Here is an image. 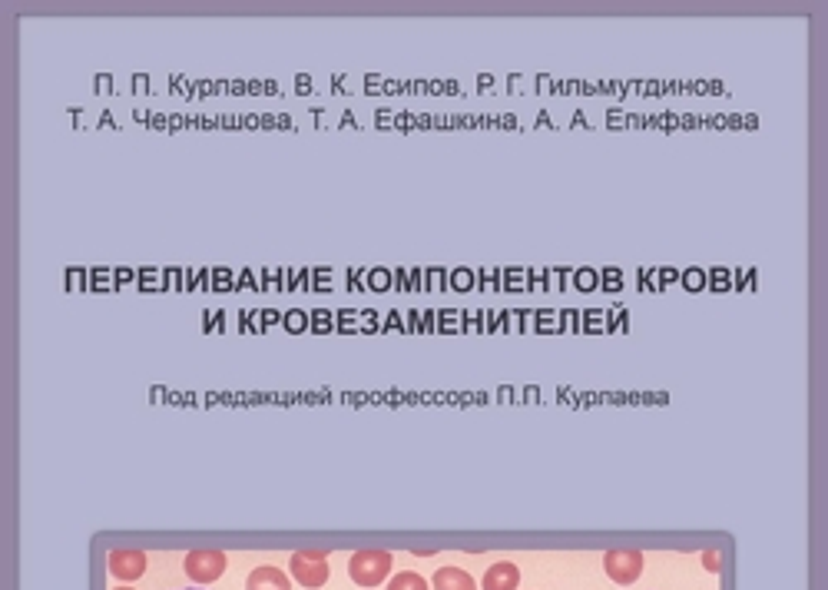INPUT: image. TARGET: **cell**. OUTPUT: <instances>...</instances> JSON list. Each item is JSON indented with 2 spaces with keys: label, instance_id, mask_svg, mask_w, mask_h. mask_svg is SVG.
<instances>
[{
  "label": "cell",
  "instance_id": "obj_1",
  "mask_svg": "<svg viewBox=\"0 0 828 590\" xmlns=\"http://www.w3.org/2000/svg\"><path fill=\"white\" fill-rule=\"evenodd\" d=\"M348 574L358 587H378L388 581L391 574V554L388 551H355L348 561Z\"/></svg>",
  "mask_w": 828,
  "mask_h": 590
},
{
  "label": "cell",
  "instance_id": "obj_2",
  "mask_svg": "<svg viewBox=\"0 0 828 590\" xmlns=\"http://www.w3.org/2000/svg\"><path fill=\"white\" fill-rule=\"evenodd\" d=\"M289 571L302 587L318 590L328 581V554L325 551H295L289 561Z\"/></svg>",
  "mask_w": 828,
  "mask_h": 590
},
{
  "label": "cell",
  "instance_id": "obj_3",
  "mask_svg": "<svg viewBox=\"0 0 828 590\" xmlns=\"http://www.w3.org/2000/svg\"><path fill=\"white\" fill-rule=\"evenodd\" d=\"M183 567H186L189 581L212 584V581H219L222 571H226V554L222 551H189Z\"/></svg>",
  "mask_w": 828,
  "mask_h": 590
},
{
  "label": "cell",
  "instance_id": "obj_4",
  "mask_svg": "<svg viewBox=\"0 0 828 590\" xmlns=\"http://www.w3.org/2000/svg\"><path fill=\"white\" fill-rule=\"evenodd\" d=\"M603 571L610 581L617 584H633L643 574V554L640 551H607L603 557Z\"/></svg>",
  "mask_w": 828,
  "mask_h": 590
},
{
  "label": "cell",
  "instance_id": "obj_5",
  "mask_svg": "<svg viewBox=\"0 0 828 590\" xmlns=\"http://www.w3.org/2000/svg\"><path fill=\"white\" fill-rule=\"evenodd\" d=\"M106 564H110V574L116 581H136L146 571V554L143 551H110L106 554Z\"/></svg>",
  "mask_w": 828,
  "mask_h": 590
},
{
  "label": "cell",
  "instance_id": "obj_6",
  "mask_svg": "<svg viewBox=\"0 0 828 590\" xmlns=\"http://www.w3.org/2000/svg\"><path fill=\"white\" fill-rule=\"evenodd\" d=\"M520 584V571H517V564L511 561H497L487 567V574H484V581L481 587L484 590H517Z\"/></svg>",
  "mask_w": 828,
  "mask_h": 590
},
{
  "label": "cell",
  "instance_id": "obj_7",
  "mask_svg": "<svg viewBox=\"0 0 828 590\" xmlns=\"http://www.w3.org/2000/svg\"><path fill=\"white\" fill-rule=\"evenodd\" d=\"M434 590H477L474 577L461 571V567H438L434 571V581H431Z\"/></svg>",
  "mask_w": 828,
  "mask_h": 590
},
{
  "label": "cell",
  "instance_id": "obj_8",
  "mask_svg": "<svg viewBox=\"0 0 828 590\" xmlns=\"http://www.w3.org/2000/svg\"><path fill=\"white\" fill-rule=\"evenodd\" d=\"M246 590H292V584L279 567H256V571L249 574Z\"/></svg>",
  "mask_w": 828,
  "mask_h": 590
},
{
  "label": "cell",
  "instance_id": "obj_9",
  "mask_svg": "<svg viewBox=\"0 0 828 590\" xmlns=\"http://www.w3.org/2000/svg\"><path fill=\"white\" fill-rule=\"evenodd\" d=\"M388 590H431V587H428V581H424L421 574L401 571V574H395V577L388 581Z\"/></svg>",
  "mask_w": 828,
  "mask_h": 590
},
{
  "label": "cell",
  "instance_id": "obj_10",
  "mask_svg": "<svg viewBox=\"0 0 828 590\" xmlns=\"http://www.w3.org/2000/svg\"><path fill=\"white\" fill-rule=\"evenodd\" d=\"M703 561H706L709 571H719V554H716V551H706V554H703Z\"/></svg>",
  "mask_w": 828,
  "mask_h": 590
},
{
  "label": "cell",
  "instance_id": "obj_11",
  "mask_svg": "<svg viewBox=\"0 0 828 590\" xmlns=\"http://www.w3.org/2000/svg\"><path fill=\"white\" fill-rule=\"evenodd\" d=\"M183 590H199V587H183Z\"/></svg>",
  "mask_w": 828,
  "mask_h": 590
},
{
  "label": "cell",
  "instance_id": "obj_12",
  "mask_svg": "<svg viewBox=\"0 0 828 590\" xmlns=\"http://www.w3.org/2000/svg\"><path fill=\"white\" fill-rule=\"evenodd\" d=\"M116 590H130V587H116Z\"/></svg>",
  "mask_w": 828,
  "mask_h": 590
}]
</instances>
